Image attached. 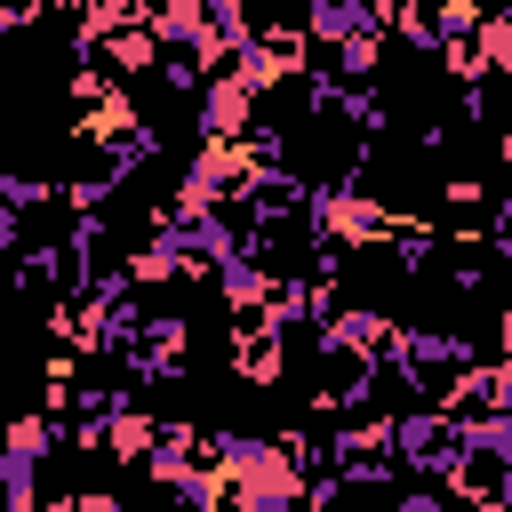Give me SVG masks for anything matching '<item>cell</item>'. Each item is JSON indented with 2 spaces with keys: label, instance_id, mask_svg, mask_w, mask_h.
Segmentation results:
<instances>
[{
  "label": "cell",
  "instance_id": "obj_1",
  "mask_svg": "<svg viewBox=\"0 0 512 512\" xmlns=\"http://www.w3.org/2000/svg\"><path fill=\"white\" fill-rule=\"evenodd\" d=\"M216 472H224V496H240L248 512H288L304 496L296 440H216Z\"/></svg>",
  "mask_w": 512,
  "mask_h": 512
},
{
  "label": "cell",
  "instance_id": "obj_2",
  "mask_svg": "<svg viewBox=\"0 0 512 512\" xmlns=\"http://www.w3.org/2000/svg\"><path fill=\"white\" fill-rule=\"evenodd\" d=\"M192 120H200V136H248V128H256V88H248L232 64H216V72H200Z\"/></svg>",
  "mask_w": 512,
  "mask_h": 512
},
{
  "label": "cell",
  "instance_id": "obj_3",
  "mask_svg": "<svg viewBox=\"0 0 512 512\" xmlns=\"http://www.w3.org/2000/svg\"><path fill=\"white\" fill-rule=\"evenodd\" d=\"M88 56H96L104 72L136 80V72H152L160 40H152V24H144V16H96V24H88Z\"/></svg>",
  "mask_w": 512,
  "mask_h": 512
},
{
  "label": "cell",
  "instance_id": "obj_4",
  "mask_svg": "<svg viewBox=\"0 0 512 512\" xmlns=\"http://www.w3.org/2000/svg\"><path fill=\"white\" fill-rule=\"evenodd\" d=\"M352 32H384V24L368 16V0H304V40H312V48H336V40H352Z\"/></svg>",
  "mask_w": 512,
  "mask_h": 512
},
{
  "label": "cell",
  "instance_id": "obj_5",
  "mask_svg": "<svg viewBox=\"0 0 512 512\" xmlns=\"http://www.w3.org/2000/svg\"><path fill=\"white\" fill-rule=\"evenodd\" d=\"M152 432H160V424H152L144 408H128V400H120V408L104 416V456H120V464H136V456L152 448Z\"/></svg>",
  "mask_w": 512,
  "mask_h": 512
},
{
  "label": "cell",
  "instance_id": "obj_6",
  "mask_svg": "<svg viewBox=\"0 0 512 512\" xmlns=\"http://www.w3.org/2000/svg\"><path fill=\"white\" fill-rule=\"evenodd\" d=\"M0 448H16V456H56V416H8V432H0Z\"/></svg>",
  "mask_w": 512,
  "mask_h": 512
},
{
  "label": "cell",
  "instance_id": "obj_7",
  "mask_svg": "<svg viewBox=\"0 0 512 512\" xmlns=\"http://www.w3.org/2000/svg\"><path fill=\"white\" fill-rule=\"evenodd\" d=\"M376 56H384V32H352V40H336V80H376Z\"/></svg>",
  "mask_w": 512,
  "mask_h": 512
},
{
  "label": "cell",
  "instance_id": "obj_8",
  "mask_svg": "<svg viewBox=\"0 0 512 512\" xmlns=\"http://www.w3.org/2000/svg\"><path fill=\"white\" fill-rule=\"evenodd\" d=\"M392 8H400V0H368V16H376V24H392Z\"/></svg>",
  "mask_w": 512,
  "mask_h": 512
},
{
  "label": "cell",
  "instance_id": "obj_9",
  "mask_svg": "<svg viewBox=\"0 0 512 512\" xmlns=\"http://www.w3.org/2000/svg\"><path fill=\"white\" fill-rule=\"evenodd\" d=\"M256 8H272V0H256Z\"/></svg>",
  "mask_w": 512,
  "mask_h": 512
}]
</instances>
